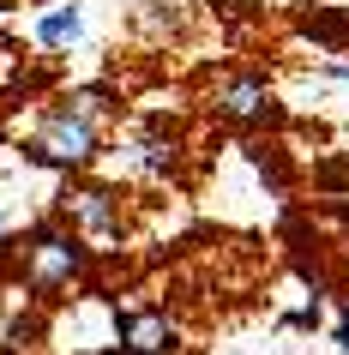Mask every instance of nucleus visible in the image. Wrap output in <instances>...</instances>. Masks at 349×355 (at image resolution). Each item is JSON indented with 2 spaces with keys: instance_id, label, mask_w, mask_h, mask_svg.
<instances>
[{
  "instance_id": "1",
  "label": "nucleus",
  "mask_w": 349,
  "mask_h": 355,
  "mask_svg": "<svg viewBox=\"0 0 349 355\" xmlns=\"http://www.w3.org/2000/svg\"><path fill=\"white\" fill-rule=\"evenodd\" d=\"M24 157L42 168H85L96 157V121L85 103H55V109L42 114V127L31 132V145Z\"/></svg>"
},
{
  "instance_id": "2",
  "label": "nucleus",
  "mask_w": 349,
  "mask_h": 355,
  "mask_svg": "<svg viewBox=\"0 0 349 355\" xmlns=\"http://www.w3.org/2000/svg\"><path fill=\"white\" fill-rule=\"evenodd\" d=\"M85 265H91V253H85V241H78L73 229L42 223L37 235L24 241V283H31L37 295H60V289H73V283L85 277Z\"/></svg>"
},
{
  "instance_id": "3",
  "label": "nucleus",
  "mask_w": 349,
  "mask_h": 355,
  "mask_svg": "<svg viewBox=\"0 0 349 355\" xmlns=\"http://www.w3.org/2000/svg\"><path fill=\"white\" fill-rule=\"evenodd\" d=\"M211 109H217L223 121H235V127H277V121H283V109H277L265 73H229V78H217Z\"/></svg>"
},
{
  "instance_id": "4",
  "label": "nucleus",
  "mask_w": 349,
  "mask_h": 355,
  "mask_svg": "<svg viewBox=\"0 0 349 355\" xmlns=\"http://www.w3.org/2000/svg\"><path fill=\"white\" fill-rule=\"evenodd\" d=\"M60 217L73 223V235H91V241H121V193L114 187H67L60 193Z\"/></svg>"
},
{
  "instance_id": "5",
  "label": "nucleus",
  "mask_w": 349,
  "mask_h": 355,
  "mask_svg": "<svg viewBox=\"0 0 349 355\" xmlns=\"http://www.w3.org/2000/svg\"><path fill=\"white\" fill-rule=\"evenodd\" d=\"M114 331H121V343H127L133 355H175V325H169V313H114Z\"/></svg>"
},
{
  "instance_id": "6",
  "label": "nucleus",
  "mask_w": 349,
  "mask_h": 355,
  "mask_svg": "<svg viewBox=\"0 0 349 355\" xmlns=\"http://www.w3.org/2000/svg\"><path fill=\"white\" fill-rule=\"evenodd\" d=\"M85 37V19H78L73 6H60V12H49V19L37 24V42H49V49H60V42H78Z\"/></svg>"
},
{
  "instance_id": "7",
  "label": "nucleus",
  "mask_w": 349,
  "mask_h": 355,
  "mask_svg": "<svg viewBox=\"0 0 349 355\" xmlns=\"http://www.w3.org/2000/svg\"><path fill=\"white\" fill-rule=\"evenodd\" d=\"M139 163H145V168H169V163H175V139H169V145H163V139H145V145H139Z\"/></svg>"
},
{
  "instance_id": "8",
  "label": "nucleus",
  "mask_w": 349,
  "mask_h": 355,
  "mask_svg": "<svg viewBox=\"0 0 349 355\" xmlns=\"http://www.w3.org/2000/svg\"><path fill=\"white\" fill-rule=\"evenodd\" d=\"M331 343H337V349L349 355V307H343V319H337V331H331Z\"/></svg>"
},
{
  "instance_id": "9",
  "label": "nucleus",
  "mask_w": 349,
  "mask_h": 355,
  "mask_svg": "<svg viewBox=\"0 0 349 355\" xmlns=\"http://www.w3.org/2000/svg\"><path fill=\"white\" fill-rule=\"evenodd\" d=\"M325 78H337V85H349V67H325Z\"/></svg>"
},
{
  "instance_id": "10",
  "label": "nucleus",
  "mask_w": 349,
  "mask_h": 355,
  "mask_svg": "<svg viewBox=\"0 0 349 355\" xmlns=\"http://www.w3.org/2000/svg\"><path fill=\"white\" fill-rule=\"evenodd\" d=\"M0 223H6V217H0Z\"/></svg>"
}]
</instances>
